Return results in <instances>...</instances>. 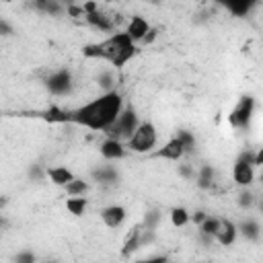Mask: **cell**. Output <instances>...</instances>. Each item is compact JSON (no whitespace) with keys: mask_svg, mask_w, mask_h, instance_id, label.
I'll return each instance as SVG.
<instances>
[{"mask_svg":"<svg viewBox=\"0 0 263 263\" xmlns=\"http://www.w3.org/2000/svg\"><path fill=\"white\" fill-rule=\"evenodd\" d=\"M253 203H255V195L247 189V191H242L240 195H238V205L242 208V210H249V208H253Z\"/></svg>","mask_w":263,"mask_h":263,"instance_id":"29","label":"cell"},{"mask_svg":"<svg viewBox=\"0 0 263 263\" xmlns=\"http://www.w3.org/2000/svg\"><path fill=\"white\" fill-rule=\"evenodd\" d=\"M189 222V212L185 210V208H173L171 210V224L175 226V228H181V226H185Z\"/></svg>","mask_w":263,"mask_h":263,"instance_id":"26","label":"cell"},{"mask_svg":"<svg viewBox=\"0 0 263 263\" xmlns=\"http://www.w3.org/2000/svg\"><path fill=\"white\" fill-rule=\"evenodd\" d=\"M6 226H8V220H6V218H4L2 214H0V232H2V230H4Z\"/></svg>","mask_w":263,"mask_h":263,"instance_id":"38","label":"cell"},{"mask_svg":"<svg viewBox=\"0 0 263 263\" xmlns=\"http://www.w3.org/2000/svg\"><path fill=\"white\" fill-rule=\"evenodd\" d=\"M236 234H238L236 224L230 222V220H226V218H220V230L214 236V240H218L222 247H230L236 240Z\"/></svg>","mask_w":263,"mask_h":263,"instance_id":"10","label":"cell"},{"mask_svg":"<svg viewBox=\"0 0 263 263\" xmlns=\"http://www.w3.org/2000/svg\"><path fill=\"white\" fill-rule=\"evenodd\" d=\"M136 263H168V257L166 255H154L148 259H138Z\"/></svg>","mask_w":263,"mask_h":263,"instance_id":"31","label":"cell"},{"mask_svg":"<svg viewBox=\"0 0 263 263\" xmlns=\"http://www.w3.org/2000/svg\"><path fill=\"white\" fill-rule=\"evenodd\" d=\"M148 31H150V25H148L146 18H142V16H132V21H129V25H127V29H125V33L129 35V39H132L134 43H136V41H142Z\"/></svg>","mask_w":263,"mask_h":263,"instance_id":"14","label":"cell"},{"mask_svg":"<svg viewBox=\"0 0 263 263\" xmlns=\"http://www.w3.org/2000/svg\"><path fill=\"white\" fill-rule=\"evenodd\" d=\"M205 216H208L205 212H201V210H197V212H193V214H189V220H193V224H197V226H199V224H201V222L205 220Z\"/></svg>","mask_w":263,"mask_h":263,"instance_id":"34","label":"cell"},{"mask_svg":"<svg viewBox=\"0 0 263 263\" xmlns=\"http://www.w3.org/2000/svg\"><path fill=\"white\" fill-rule=\"evenodd\" d=\"M253 111H255V99L251 95H245L238 99L236 107L230 111L228 115V123L232 127H247L251 123V117H253Z\"/></svg>","mask_w":263,"mask_h":263,"instance_id":"6","label":"cell"},{"mask_svg":"<svg viewBox=\"0 0 263 263\" xmlns=\"http://www.w3.org/2000/svg\"><path fill=\"white\" fill-rule=\"evenodd\" d=\"M138 125H140V119H138L136 109L127 107V109H121V113H119L117 119L105 129V134H107V138H111V140L127 142V140L132 138V134L136 132Z\"/></svg>","mask_w":263,"mask_h":263,"instance_id":"3","label":"cell"},{"mask_svg":"<svg viewBox=\"0 0 263 263\" xmlns=\"http://www.w3.org/2000/svg\"><path fill=\"white\" fill-rule=\"evenodd\" d=\"M156 35H158V31H156V29H152V27H150V31H148V33H146V37H144V39H142V41H144V43H152V41H154V39H156Z\"/></svg>","mask_w":263,"mask_h":263,"instance_id":"36","label":"cell"},{"mask_svg":"<svg viewBox=\"0 0 263 263\" xmlns=\"http://www.w3.org/2000/svg\"><path fill=\"white\" fill-rule=\"evenodd\" d=\"M31 115L33 117H39V119H43L47 123H70L68 121V111L62 109V107H58V105H51L45 111H35Z\"/></svg>","mask_w":263,"mask_h":263,"instance_id":"11","label":"cell"},{"mask_svg":"<svg viewBox=\"0 0 263 263\" xmlns=\"http://www.w3.org/2000/svg\"><path fill=\"white\" fill-rule=\"evenodd\" d=\"M175 138L181 142V146H183L185 154L193 152V148H195V138H193V134H191V132H187V129H179Z\"/></svg>","mask_w":263,"mask_h":263,"instance_id":"25","label":"cell"},{"mask_svg":"<svg viewBox=\"0 0 263 263\" xmlns=\"http://www.w3.org/2000/svg\"><path fill=\"white\" fill-rule=\"evenodd\" d=\"M99 214H101V220L105 222V226H109V228H119L125 222V216H127L125 208L123 205H117V203L105 205Z\"/></svg>","mask_w":263,"mask_h":263,"instance_id":"8","label":"cell"},{"mask_svg":"<svg viewBox=\"0 0 263 263\" xmlns=\"http://www.w3.org/2000/svg\"><path fill=\"white\" fill-rule=\"evenodd\" d=\"M253 158L255 154L251 150H245L238 154L236 162H234V168H232V177L238 185L242 187H249L253 181H255V166H253Z\"/></svg>","mask_w":263,"mask_h":263,"instance_id":"5","label":"cell"},{"mask_svg":"<svg viewBox=\"0 0 263 263\" xmlns=\"http://www.w3.org/2000/svg\"><path fill=\"white\" fill-rule=\"evenodd\" d=\"M218 230H220V218H216V216H205V220L199 224V236H205V238L214 240Z\"/></svg>","mask_w":263,"mask_h":263,"instance_id":"19","label":"cell"},{"mask_svg":"<svg viewBox=\"0 0 263 263\" xmlns=\"http://www.w3.org/2000/svg\"><path fill=\"white\" fill-rule=\"evenodd\" d=\"M84 21L90 25V27H95V29H99V31H103V33H109V31H113V18L111 16H107V14H103L101 10H97V12H92V14H86L84 16Z\"/></svg>","mask_w":263,"mask_h":263,"instance_id":"16","label":"cell"},{"mask_svg":"<svg viewBox=\"0 0 263 263\" xmlns=\"http://www.w3.org/2000/svg\"><path fill=\"white\" fill-rule=\"evenodd\" d=\"M35 261H37V257L33 251H21L14 255V263H35Z\"/></svg>","mask_w":263,"mask_h":263,"instance_id":"30","label":"cell"},{"mask_svg":"<svg viewBox=\"0 0 263 263\" xmlns=\"http://www.w3.org/2000/svg\"><path fill=\"white\" fill-rule=\"evenodd\" d=\"M80 8H82V12H84V16H86V14L97 12V10H99V4H97V2H84V4H80Z\"/></svg>","mask_w":263,"mask_h":263,"instance_id":"33","label":"cell"},{"mask_svg":"<svg viewBox=\"0 0 263 263\" xmlns=\"http://www.w3.org/2000/svg\"><path fill=\"white\" fill-rule=\"evenodd\" d=\"M136 45L129 39V35L125 31L119 33H111L107 39L99 41V43H88L82 47V58L86 60H105L111 66H115L117 70L123 68L134 55H136Z\"/></svg>","mask_w":263,"mask_h":263,"instance_id":"2","label":"cell"},{"mask_svg":"<svg viewBox=\"0 0 263 263\" xmlns=\"http://www.w3.org/2000/svg\"><path fill=\"white\" fill-rule=\"evenodd\" d=\"M185 154L181 142L177 138H171L162 148H158L156 152H152V158H164V160H179Z\"/></svg>","mask_w":263,"mask_h":263,"instance_id":"9","label":"cell"},{"mask_svg":"<svg viewBox=\"0 0 263 263\" xmlns=\"http://www.w3.org/2000/svg\"><path fill=\"white\" fill-rule=\"evenodd\" d=\"M179 175H183V177H191V168H189L187 164H181V166H179Z\"/></svg>","mask_w":263,"mask_h":263,"instance_id":"37","label":"cell"},{"mask_svg":"<svg viewBox=\"0 0 263 263\" xmlns=\"http://www.w3.org/2000/svg\"><path fill=\"white\" fill-rule=\"evenodd\" d=\"M6 203H8V197L6 195H0V212L6 208Z\"/></svg>","mask_w":263,"mask_h":263,"instance_id":"39","label":"cell"},{"mask_svg":"<svg viewBox=\"0 0 263 263\" xmlns=\"http://www.w3.org/2000/svg\"><path fill=\"white\" fill-rule=\"evenodd\" d=\"M66 12H68L70 16H84L82 8H80V6H74V4H70V6L66 8Z\"/></svg>","mask_w":263,"mask_h":263,"instance_id":"35","label":"cell"},{"mask_svg":"<svg viewBox=\"0 0 263 263\" xmlns=\"http://www.w3.org/2000/svg\"><path fill=\"white\" fill-rule=\"evenodd\" d=\"M88 205V199L86 197H68L66 199V210L72 214V216H82L84 210Z\"/></svg>","mask_w":263,"mask_h":263,"instance_id":"23","label":"cell"},{"mask_svg":"<svg viewBox=\"0 0 263 263\" xmlns=\"http://www.w3.org/2000/svg\"><path fill=\"white\" fill-rule=\"evenodd\" d=\"M140 234H142V226H140V224H136V226L125 234L123 247H121V251H119V255H121L123 259H127L134 251H138V249H140Z\"/></svg>","mask_w":263,"mask_h":263,"instance_id":"13","label":"cell"},{"mask_svg":"<svg viewBox=\"0 0 263 263\" xmlns=\"http://www.w3.org/2000/svg\"><path fill=\"white\" fill-rule=\"evenodd\" d=\"M90 175H92V179H95V181H99V183H107V185H111V183H117V181H119V173H117L111 164L97 166V168H92V171H90Z\"/></svg>","mask_w":263,"mask_h":263,"instance_id":"17","label":"cell"},{"mask_svg":"<svg viewBox=\"0 0 263 263\" xmlns=\"http://www.w3.org/2000/svg\"><path fill=\"white\" fill-rule=\"evenodd\" d=\"M253 6H255L253 0H242V2H230V4H226V10L232 12L234 16H247Z\"/></svg>","mask_w":263,"mask_h":263,"instance_id":"24","label":"cell"},{"mask_svg":"<svg viewBox=\"0 0 263 263\" xmlns=\"http://www.w3.org/2000/svg\"><path fill=\"white\" fill-rule=\"evenodd\" d=\"M33 8H37L45 14H51V16H58L64 12V6L55 0H37V2H33Z\"/></svg>","mask_w":263,"mask_h":263,"instance_id":"20","label":"cell"},{"mask_svg":"<svg viewBox=\"0 0 263 263\" xmlns=\"http://www.w3.org/2000/svg\"><path fill=\"white\" fill-rule=\"evenodd\" d=\"M64 191L70 195V197H84V193L88 191V183L82 181V179H72L68 185H64Z\"/></svg>","mask_w":263,"mask_h":263,"instance_id":"21","label":"cell"},{"mask_svg":"<svg viewBox=\"0 0 263 263\" xmlns=\"http://www.w3.org/2000/svg\"><path fill=\"white\" fill-rule=\"evenodd\" d=\"M12 33H14L12 25H10V23H6L4 18H0V35H2V37H8V35H12Z\"/></svg>","mask_w":263,"mask_h":263,"instance_id":"32","label":"cell"},{"mask_svg":"<svg viewBox=\"0 0 263 263\" xmlns=\"http://www.w3.org/2000/svg\"><path fill=\"white\" fill-rule=\"evenodd\" d=\"M158 134L152 121H140V125L136 127V132L132 134V138L125 142V148L132 152H150L156 146Z\"/></svg>","mask_w":263,"mask_h":263,"instance_id":"4","label":"cell"},{"mask_svg":"<svg viewBox=\"0 0 263 263\" xmlns=\"http://www.w3.org/2000/svg\"><path fill=\"white\" fill-rule=\"evenodd\" d=\"M236 230H240V232H242V236H245L247 240H253V242H257V240H259V236H261V226H259V222H257V220H253V218L245 220L240 226H236Z\"/></svg>","mask_w":263,"mask_h":263,"instance_id":"18","label":"cell"},{"mask_svg":"<svg viewBox=\"0 0 263 263\" xmlns=\"http://www.w3.org/2000/svg\"><path fill=\"white\" fill-rule=\"evenodd\" d=\"M158 222H160V212H156V210H150V212H146V216H144V222H142L140 226H142V230H156Z\"/></svg>","mask_w":263,"mask_h":263,"instance_id":"28","label":"cell"},{"mask_svg":"<svg viewBox=\"0 0 263 263\" xmlns=\"http://www.w3.org/2000/svg\"><path fill=\"white\" fill-rule=\"evenodd\" d=\"M45 175H47L49 181H51L53 185H58V187H64V185H68V183L74 179V173H72L70 168H66V166H49V168L45 171Z\"/></svg>","mask_w":263,"mask_h":263,"instance_id":"15","label":"cell"},{"mask_svg":"<svg viewBox=\"0 0 263 263\" xmlns=\"http://www.w3.org/2000/svg\"><path fill=\"white\" fill-rule=\"evenodd\" d=\"M101 156L105 160H119L125 156V144L123 142H117V140H111L107 138L103 144H101Z\"/></svg>","mask_w":263,"mask_h":263,"instance_id":"12","label":"cell"},{"mask_svg":"<svg viewBox=\"0 0 263 263\" xmlns=\"http://www.w3.org/2000/svg\"><path fill=\"white\" fill-rule=\"evenodd\" d=\"M123 109V97L117 90L105 92L90 103H84L72 111H68V121L88 127L92 132H105L121 113Z\"/></svg>","mask_w":263,"mask_h":263,"instance_id":"1","label":"cell"},{"mask_svg":"<svg viewBox=\"0 0 263 263\" xmlns=\"http://www.w3.org/2000/svg\"><path fill=\"white\" fill-rule=\"evenodd\" d=\"M97 82H99V86L105 90V92H111V90H115L113 86H115V76H113V72H101L99 76H97Z\"/></svg>","mask_w":263,"mask_h":263,"instance_id":"27","label":"cell"},{"mask_svg":"<svg viewBox=\"0 0 263 263\" xmlns=\"http://www.w3.org/2000/svg\"><path fill=\"white\" fill-rule=\"evenodd\" d=\"M72 84H74V82H72V72H70L68 68H60V70H55V72L49 74L47 80H45V88H47L51 95H55V97L70 95Z\"/></svg>","mask_w":263,"mask_h":263,"instance_id":"7","label":"cell"},{"mask_svg":"<svg viewBox=\"0 0 263 263\" xmlns=\"http://www.w3.org/2000/svg\"><path fill=\"white\" fill-rule=\"evenodd\" d=\"M214 185V168L210 164H201L197 173V187L199 189H210Z\"/></svg>","mask_w":263,"mask_h":263,"instance_id":"22","label":"cell"}]
</instances>
